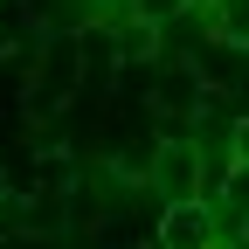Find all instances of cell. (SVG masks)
Returning a JSON list of instances; mask_svg holds the SVG:
<instances>
[{"mask_svg":"<svg viewBox=\"0 0 249 249\" xmlns=\"http://www.w3.org/2000/svg\"><path fill=\"white\" fill-rule=\"evenodd\" d=\"M160 242L166 249H214V208L208 201H173L160 214Z\"/></svg>","mask_w":249,"mask_h":249,"instance_id":"6da1fadb","label":"cell"},{"mask_svg":"<svg viewBox=\"0 0 249 249\" xmlns=\"http://www.w3.org/2000/svg\"><path fill=\"white\" fill-rule=\"evenodd\" d=\"M152 180H160L166 208H173V201H208V194H201V152H194V145H166L160 160H152Z\"/></svg>","mask_w":249,"mask_h":249,"instance_id":"7a4b0ae2","label":"cell"},{"mask_svg":"<svg viewBox=\"0 0 249 249\" xmlns=\"http://www.w3.org/2000/svg\"><path fill=\"white\" fill-rule=\"evenodd\" d=\"M180 7H187V0H132L139 21H166V14H180Z\"/></svg>","mask_w":249,"mask_h":249,"instance_id":"3957f363","label":"cell"},{"mask_svg":"<svg viewBox=\"0 0 249 249\" xmlns=\"http://www.w3.org/2000/svg\"><path fill=\"white\" fill-rule=\"evenodd\" d=\"M235 160H249V118L235 124Z\"/></svg>","mask_w":249,"mask_h":249,"instance_id":"277c9868","label":"cell"}]
</instances>
